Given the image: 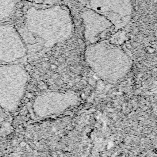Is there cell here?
Instances as JSON below:
<instances>
[{"instance_id":"obj_9","label":"cell","mask_w":157,"mask_h":157,"mask_svg":"<svg viewBox=\"0 0 157 157\" xmlns=\"http://www.w3.org/2000/svg\"><path fill=\"white\" fill-rule=\"evenodd\" d=\"M6 118V115L4 113V112L0 108V123L3 122L5 120Z\"/></svg>"},{"instance_id":"obj_6","label":"cell","mask_w":157,"mask_h":157,"mask_svg":"<svg viewBox=\"0 0 157 157\" xmlns=\"http://www.w3.org/2000/svg\"><path fill=\"white\" fill-rule=\"evenodd\" d=\"M87 7L106 17L114 30L126 26L132 15V0H89Z\"/></svg>"},{"instance_id":"obj_2","label":"cell","mask_w":157,"mask_h":157,"mask_svg":"<svg viewBox=\"0 0 157 157\" xmlns=\"http://www.w3.org/2000/svg\"><path fill=\"white\" fill-rule=\"evenodd\" d=\"M84 59L97 77L113 83L126 77L132 66L131 56L123 48L107 40L88 44Z\"/></svg>"},{"instance_id":"obj_7","label":"cell","mask_w":157,"mask_h":157,"mask_svg":"<svg viewBox=\"0 0 157 157\" xmlns=\"http://www.w3.org/2000/svg\"><path fill=\"white\" fill-rule=\"evenodd\" d=\"M83 26V37L88 44L101 40L104 34L114 29L112 23L104 16L86 7L80 14Z\"/></svg>"},{"instance_id":"obj_8","label":"cell","mask_w":157,"mask_h":157,"mask_svg":"<svg viewBox=\"0 0 157 157\" xmlns=\"http://www.w3.org/2000/svg\"><path fill=\"white\" fill-rule=\"evenodd\" d=\"M17 0H0V23L9 20L15 13Z\"/></svg>"},{"instance_id":"obj_4","label":"cell","mask_w":157,"mask_h":157,"mask_svg":"<svg viewBox=\"0 0 157 157\" xmlns=\"http://www.w3.org/2000/svg\"><path fill=\"white\" fill-rule=\"evenodd\" d=\"M80 97L70 91H48L37 95L31 104V112L36 118L58 115L77 106Z\"/></svg>"},{"instance_id":"obj_10","label":"cell","mask_w":157,"mask_h":157,"mask_svg":"<svg viewBox=\"0 0 157 157\" xmlns=\"http://www.w3.org/2000/svg\"><path fill=\"white\" fill-rule=\"evenodd\" d=\"M77 1H78L80 4H82V5H83V6H85L86 7L89 0H77Z\"/></svg>"},{"instance_id":"obj_5","label":"cell","mask_w":157,"mask_h":157,"mask_svg":"<svg viewBox=\"0 0 157 157\" xmlns=\"http://www.w3.org/2000/svg\"><path fill=\"white\" fill-rule=\"evenodd\" d=\"M28 56L25 42L13 25L0 23V64L20 63Z\"/></svg>"},{"instance_id":"obj_3","label":"cell","mask_w":157,"mask_h":157,"mask_svg":"<svg viewBox=\"0 0 157 157\" xmlns=\"http://www.w3.org/2000/svg\"><path fill=\"white\" fill-rule=\"evenodd\" d=\"M28 80V73L20 63L0 64V108L4 112L17 110Z\"/></svg>"},{"instance_id":"obj_1","label":"cell","mask_w":157,"mask_h":157,"mask_svg":"<svg viewBox=\"0 0 157 157\" xmlns=\"http://www.w3.org/2000/svg\"><path fill=\"white\" fill-rule=\"evenodd\" d=\"M18 30L26 45L28 56H33L70 39L74 26L69 9L55 4L46 7H29L25 13L23 26Z\"/></svg>"}]
</instances>
